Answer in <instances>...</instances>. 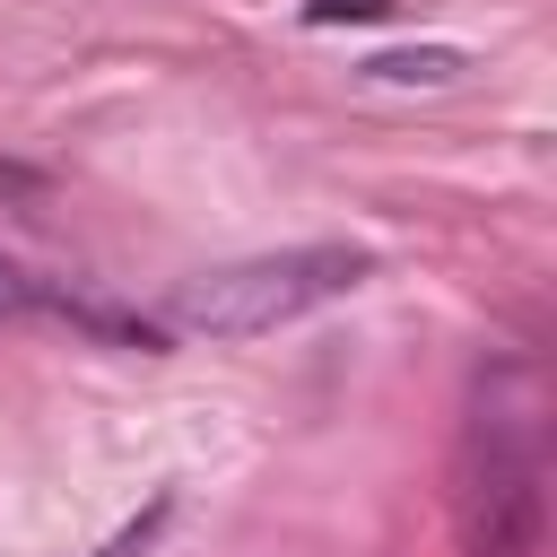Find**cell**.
<instances>
[{"instance_id":"6da1fadb","label":"cell","mask_w":557,"mask_h":557,"mask_svg":"<svg viewBox=\"0 0 557 557\" xmlns=\"http://www.w3.org/2000/svg\"><path fill=\"white\" fill-rule=\"evenodd\" d=\"M357 278H366L357 244H287V252L226 261L209 278H183L165 313H174V331H200V339H252V331H278V322L348 296Z\"/></svg>"},{"instance_id":"7a4b0ae2","label":"cell","mask_w":557,"mask_h":557,"mask_svg":"<svg viewBox=\"0 0 557 557\" xmlns=\"http://www.w3.org/2000/svg\"><path fill=\"white\" fill-rule=\"evenodd\" d=\"M357 78H374V87H453L461 78V52L453 44H409V52H374Z\"/></svg>"},{"instance_id":"3957f363","label":"cell","mask_w":557,"mask_h":557,"mask_svg":"<svg viewBox=\"0 0 557 557\" xmlns=\"http://www.w3.org/2000/svg\"><path fill=\"white\" fill-rule=\"evenodd\" d=\"M165 513H174V505H165V496H148V513H131L96 557H148V548H157V531H165Z\"/></svg>"},{"instance_id":"277c9868","label":"cell","mask_w":557,"mask_h":557,"mask_svg":"<svg viewBox=\"0 0 557 557\" xmlns=\"http://www.w3.org/2000/svg\"><path fill=\"white\" fill-rule=\"evenodd\" d=\"M26 305H44V278H35L26 261L0 252V313H26Z\"/></svg>"},{"instance_id":"5b68a950","label":"cell","mask_w":557,"mask_h":557,"mask_svg":"<svg viewBox=\"0 0 557 557\" xmlns=\"http://www.w3.org/2000/svg\"><path fill=\"white\" fill-rule=\"evenodd\" d=\"M383 9H392V0H313L305 17H313V26H339V17H383Z\"/></svg>"}]
</instances>
